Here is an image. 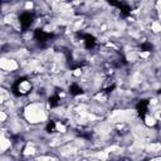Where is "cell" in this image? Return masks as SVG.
<instances>
[{"instance_id": "obj_9", "label": "cell", "mask_w": 161, "mask_h": 161, "mask_svg": "<svg viewBox=\"0 0 161 161\" xmlns=\"http://www.w3.org/2000/svg\"><path fill=\"white\" fill-rule=\"evenodd\" d=\"M47 131H48V132H54V131H55V122H54V121H50V122L48 123Z\"/></svg>"}, {"instance_id": "obj_3", "label": "cell", "mask_w": 161, "mask_h": 161, "mask_svg": "<svg viewBox=\"0 0 161 161\" xmlns=\"http://www.w3.org/2000/svg\"><path fill=\"white\" fill-rule=\"evenodd\" d=\"M79 35L82 36V39L84 42V47L87 49L94 48V45H96V38L93 35H91V34H79Z\"/></svg>"}, {"instance_id": "obj_8", "label": "cell", "mask_w": 161, "mask_h": 161, "mask_svg": "<svg viewBox=\"0 0 161 161\" xmlns=\"http://www.w3.org/2000/svg\"><path fill=\"white\" fill-rule=\"evenodd\" d=\"M140 49H141L142 52H151V50L153 49V47H152V44H151V43L145 42V43H142V44L140 45Z\"/></svg>"}, {"instance_id": "obj_5", "label": "cell", "mask_w": 161, "mask_h": 161, "mask_svg": "<svg viewBox=\"0 0 161 161\" xmlns=\"http://www.w3.org/2000/svg\"><path fill=\"white\" fill-rule=\"evenodd\" d=\"M69 93H70L72 96H79V94L83 93V89H82L77 83H73V84L69 86Z\"/></svg>"}, {"instance_id": "obj_7", "label": "cell", "mask_w": 161, "mask_h": 161, "mask_svg": "<svg viewBox=\"0 0 161 161\" xmlns=\"http://www.w3.org/2000/svg\"><path fill=\"white\" fill-rule=\"evenodd\" d=\"M48 103L50 107H57L59 103H60V98L58 94H54V96H50L49 99H48Z\"/></svg>"}, {"instance_id": "obj_10", "label": "cell", "mask_w": 161, "mask_h": 161, "mask_svg": "<svg viewBox=\"0 0 161 161\" xmlns=\"http://www.w3.org/2000/svg\"><path fill=\"white\" fill-rule=\"evenodd\" d=\"M107 3L108 4H111L112 6H114V8H119L121 6V1H118V0H107Z\"/></svg>"}, {"instance_id": "obj_1", "label": "cell", "mask_w": 161, "mask_h": 161, "mask_svg": "<svg viewBox=\"0 0 161 161\" xmlns=\"http://www.w3.org/2000/svg\"><path fill=\"white\" fill-rule=\"evenodd\" d=\"M33 20H34V15L31 13H24V14H21L20 18H19V21H20V25H21L23 30H26L31 25Z\"/></svg>"}, {"instance_id": "obj_2", "label": "cell", "mask_w": 161, "mask_h": 161, "mask_svg": "<svg viewBox=\"0 0 161 161\" xmlns=\"http://www.w3.org/2000/svg\"><path fill=\"white\" fill-rule=\"evenodd\" d=\"M34 38H35V40H38L40 43H44V42H48L49 39H52L53 34L52 33H47V31H44L42 29H36L34 31Z\"/></svg>"}, {"instance_id": "obj_4", "label": "cell", "mask_w": 161, "mask_h": 161, "mask_svg": "<svg viewBox=\"0 0 161 161\" xmlns=\"http://www.w3.org/2000/svg\"><path fill=\"white\" fill-rule=\"evenodd\" d=\"M136 109H137V113L140 117H145V114L147 113V109H148V101L147 99L140 101L136 106Z\"/></svg>"}, {"instance_id": "obj_6", "label": "cell", "mask_w": 161, "mask_h": 161, "mask_svg": "<svg viewBox=\"0 0 161 161\" xmlns=\"http://www.w3.org/2000/svg\"><path fill=\"white\" fill-rule=\"evenodd\" d=\"M118 9H119V13H121V15L123 18H126V16H128L131 14V8L128 5H126V4H121V6Z\"/></svg>"}]
</instances>
